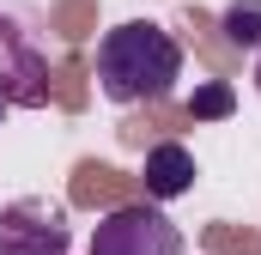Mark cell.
Returning <instances> with one entry per match:
<instances>
[{"label": "cell", "mask_w": 261, "mask_h": 255, "mask_svg": "<svg viewBox=\"0 0 261 255\" xmlns=\"http://www.w3.org/2000/svg\"><path fill=\"white\" fill-rule=\"evenodd\" d=\"M182 79V43L152 24V18H134L103 31L97 43V85L110 104H158L170 97V85Z\"/></svg>", "instance_id": "obj_1"}, {"label": "cell", "mask_w": 261, "mask_h": 255, "mask_svg": "<svg viewBox=\"0 0 261 255\" xmlns=\"http://www.w3.org/2000/svg\"><path fill=\"white\" fill-rule=\"evenodd\" d=\"M0 104L6 110H43L49 104V55L37 49V31L12 6H0Z\"/></svg>", "instance_id": "obj_2"}, {"label": "cell", "mask_w": 261, "mask_h": 255, "mask_svg": "<svg viewBox=\"0 0 261 255\" xmlns=\"http://www.w3.org/2000/svg\"><path fill=\"white\" fill-rule=\"evenodd\" d=\"M91 255H189V243L152 200H134V207H116L97 225Z\"/></svg>", "instance_id": "obj_3"}, {"label": "cell", "mask_w": 261, "mask_h": 255, "mask_svg": "<svg viewBox=\"0 0 261 255\" xmlns=\"http://www.w3.org/2000/svg\"><path fill=\"white\" fill-rule=\"evenodd\" d=\"M73 231H67V213L24 194L0 213V255H67Z\"/></svg>", "instance_id": "obj_4"}, {"label": "cell", "mask_w": 261, "mask_h": 255, "mask_svg": "<svg viewBox=\"0 0 261 255\" xmlns=\"http://www.w3.org/2000/svg\"><path fill=\"white\" fill-rule=\"evenodd\" d=\"M189 189H195V152L176 146V140L152 146L146 152V194L152 200H176V194H189Z\"/></svg>", "instance_id": "obj_5"}, {"label": "cell", "mask_w": 261, "mask_h": 255, "mask_svg": "<svg viewBox=\"0 0 261 255\" xmlns=\"http://www.w3.org/2000/svg\"><path fill=\"white\" fill-rule=\"evenodd\" d=\"M219 31H225V43H237V49L261 55V0H231L225 18H219Z\"/></svg>", "instance_id": "obj_6"}, {"label": "cell", "mask_w": 261, "mask_h": 255, "mask_svg": "<svg viewBox=\"0 0 261 255\" xmlns=\"http://www.w3.org/2000/svg\"><path fill=\"white\" fill-rule=\"evenodd\" d=\"M231 110H237V97H231V85H225V79L200 85L195 97H189V116H195V122H219V116H231Z\"/></svg>", "instance_id": "obj_7"}, {"label": "cell", "mask_w": 261, "mask_h": 255, "mask_svg": "<svg viewBox=\"0 0 261 255\" xmlns=\"http://www.w3.org/2000/svg\"><path fill=\"white\" fill-rule=\"evenodd\" d=\"M255 85H261V55H255Z\"/></svg>", "instance_id": "obj_8"}, {"label": "cell", "mask_w": 261, "mask_h": 255, "mask_svg": "<svg viewBox=\"0 0 261 255\" xmlns=\"http://www.w3.org/2000/svg\"><path fill=\"white\" fill-rule=\"evenodd\" d=\"M0 116H6V104H0Z\"/></svg>", "instance_id": "obj_9"}]
</instances>
